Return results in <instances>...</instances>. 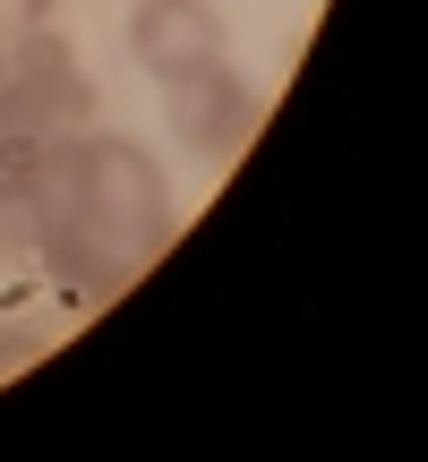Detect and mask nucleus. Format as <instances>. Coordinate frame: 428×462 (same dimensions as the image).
Here are the masks:
<instances>
[{"instance_id": "f257e3e1", "label": "nucleus", "mask_w": 428, "mask_h": 462, "mask_svg": "<svg viewBox=\"0 0 428 462\" xmlns=\"http://www.w3.org/2000/svg\"><path fill=\"white\" fill-rule=\"evenodd\" d=\"M69 198H78V215L95 231H112L137 265L172 240V189L154 171V154L129 146V137H78L69 146Z\"/></svg>"}, {"instance_id": "f03ea898", "label": "nucleus", "mask_w": 428, "mask_h": 462, "mask_svg": "<svg viewBox=\"0 0 428 462\" xmlns=\"http://www.w3.org/2000/svg\"><path fill=\"white\" fill-rule=\"evenodd\" d=\"M78 120H95V86L78 69V43L60 26H26L0 69V129L9 137H78Z\"/></svg>"}, {"instance_id": "7ed1b4c3", "label": "nucleus", "mask_w": 428, "mask_h": 462, "mask_svg": "<svg viewBox=\"0 0 428 462\" xmlns=\"http://www.w3.org/2000/svg\"><path fill=\"white\" fill-rule=\"evenodd\" d=\"M172 86V137H181L189 154H206V163H231V154L257 137V95H248L240 78H231L223 60H206V69H181V78H163Z\"/></svg>"}, {"instance_id": "20e7f679", "label": "nucleus", "mask_w": 428, "mask_h": 462, "mask_svg": "<svg viewBox=\"0 0 428 462\" xmlns=\"http://www.w3.org/2000/svg\"><path fill=\"white\" fill-rule=\"evenodd\" d=\"M129 51H137V69H154V78L206 69V60H223V17H214L206 0H137Z\"/></svg>"}, {"instance_id": "39448f33", "label": "nucleus", "mask_w": 428, "mask_h": 462, "mask_svg": "<svg viewBox=\"0 0 428 462\" xmlns=\"http://www.w3.org/2000/svg\"><path fill=\"white\" fill-rule=\"evenodd\" d=\"M69 146L78 137H9L0 129V189H43L69 171Z\"/></svg>"}, {"instance_id": "423d86ee", "label": "nucleus", "mask_w": 428, "mask_h": 462, "mask_svg": "<svg viewBox=\"0 0 428 462\" xmlns=\"http://www.w3.org/2000/svg\"><path fill=\"white\" fill-rule=\"evenodd\" d=\"M60 17V0H0V26L9 34H26V26H51Z\"/></svg>"}, {"instance_id": "0eeeda50", "label": "nucleus", "mask_w": 428, "mask_h": 462, "mask_svg": "<svg viewBox=\"0 0 428 462\" xmlns=\"http://www.w3.org/2000/svg\"><path fill=\"white\" fill-rule=\"evenodd\" d=\"M43 351V334H26V326H0V377H17V368Z\"/></svg>"}, {"instance_id": "6e6552de", "label": "nucleus", "mask_w": 428, "mask_h": 462, "mask_svg": "<svg viewBox=\"0 0 428 462\" xmlns=\"http://www.w3.org/2000/svg\"><path fill=\"white\" fill-rule=\"evenodd\" d=\"M0 69H9V60H0Z\"/></svg>"}]
</instances>
